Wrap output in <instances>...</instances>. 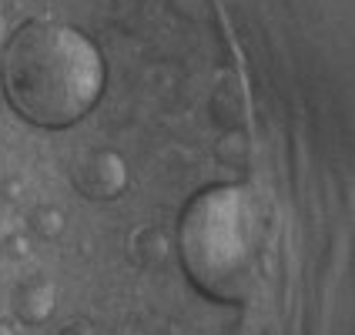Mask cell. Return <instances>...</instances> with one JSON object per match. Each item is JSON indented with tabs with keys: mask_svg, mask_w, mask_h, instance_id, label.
Wrapping results in <instances>:
<instances>
[{
	"mask_svg": "<svg viewBox=\"0 0 355 335\" xmlns=\"http://www.w3.org/2000/svg\"><path fill=\"white\" fill-rule=\"evenodd\" d=\"M0 84L20 121L40 131H67L104 98L107 64L74 24L27 20L3 44Z\"/></svg>",
	"mask_w": 355,
	"mask_h": 335,
	"instance_id": "obj_1",
	"label": "cell"
},
{
	"mask_svg": "<svg viewBox=\"0 0 355 335\" xmlns=\"http://www.w3.org/2000/svg\"><path fill=\"white\" fill-rule=\"evenodd\" d=\"M175 255L208 302L241 305L255 295L265 265V212L241 181L205 184L181 208Z\"/></svg>",
	"mask_w": 355,
	"mask_h": 335,
	"instance_id": "obj_2",
	"label": "cell"
},
{
	"mask_svg": "<svg viewBox=\"0 0 355 335\" xmlns=\"http://www.w3.org/2000/svg\"><path fill=\"white\" fill-rule=\"evenodd\" d=\"M71 188L87 201H118L131 188V168L114 148H91L71 164Z\"/></svg>",
	"mask_w": 355,
	"mask_h": 335,
	"instance_id": "obj_3",
	"label": "cell"
},
{
	"mask_svg": "<svg viewBox=\"0 0 355 335\" xmlns=\"http://www.w3.org/2000/svg\"><path fill=\"white\" fill-rule=\"evenodd\" d=\"M10 309H14V318L20 325L44 329L54 318V309H58V285L47 275L24 278L14 289V295H10Z\"/></svg>",
	"mask_w": 355,
	"mask_h": 335,
	"instance_id": "obj_4",
	"label": "cell"
},
{
	"mask_svg": "<svg viewBox=\"0 0 355 335\" xmlns=\"http://www.w3.org/2000/svg\"><path fill=\"white\" fill-rule=\"evenodd\" d=\"M128 255H131V261L138 268H161V265H168V258L175 255V241L158 225H144L128 241Z\"/></svg>",
	"mask_w": 355,
	"mask_h": 335,
	"instance_id": "obj_5",
	"label": "cell"
},
{
	"mask_svg": "<svg viewBox=\"0 0 355 335\" xmlns=\"http://www.w3.org/2000/svg\"><path fill=\"white\" fill-rule=\"evenodd\" d=\"M211 118L218 121L221 131L241 128V121H245V94H241V87L235 80H221L215 87V94H211Z\"/></svg>",
	"mask_w": 355,
	"mask_h": 335,
	"instance_id": "obj_6",
	"label": "cell"
},
{
	"mask_svg": "<svg viewBox=\"0 0 355 335\" xmlns=\"http://www.w3.org/2000/svg\"><path fill=\"white\" fill-rule=\"evenodd\" d=\"M215 161L228 171H245L252 164V141L245 135V128H228L215 141Z\"/></svg>",
	"mask_w": 355,
	"mask_h": 335,
	"instance_id": "obj_7",
	"label": "cell"
},
{
	"mask_svg": "<svg viewBox=\"0 0 355 335\" xmlns=\"http://www.w3.org/2000/svg\"><path fill=\"white\" fill-rule=\"evenodd\" d=\"M27 232L37 241H58L67 232V215L58 205H37L31 215H27Z\"/></svg>",
	"mask_w": 355,
	"mask_h": 335,
	"instance_id": "obj_8",
	"label": "cell"
},
{
	"mask_svg": "<svg viewBox=\"0 0 355 335\" xmlns=\"http://www.w3.org/2000/svg\"><path fill=\"white\" fill-rule=\"evenodd\" d=\"M3 252H7L10 258L31 255V232H27V235H10V238H3Z\"/></svg>",
	"mask_w": 355,
	"mask_h": 335,
	"instance_id": "obj_9",
	"label": "cell"
},
{
	"mask_svg": "<svg viewBox=\"0 0 355 335\" xmlns=\"http://www.w3.org/2000/svg\"><path fill=\"white\" fill-rule=\"evenodd\" d=\"M51 335H98V329L87 322V318H71V322H64V325H58Z\"/></svg>",
	"mask_w": 355,
	"mask_h": 335,
	"instance_id": "obj_10",
	"label": "cell"
},
{
	"mask_svg": "<svg viewBox=\"0 0 355 335\" xmlns=\"http://www.w3.org/2000/svg\"><path fill=\"white\" fill-rule=\"evenodd\" d=\"M0 335H17V329H14V322L0 318Z\"/></svg>",
	"mask_w": 355,
	"mask_h": 335,
	"instance_id": "obj_11",
	"label": "cell"
}]
</instances>
